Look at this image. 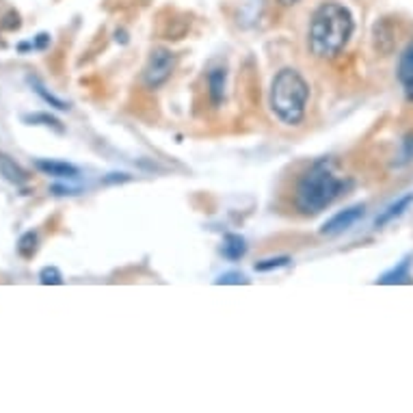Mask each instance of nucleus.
<instances>
[{"mask_svg":"<svg viewBox=\"0 0 413 413\" xmlns=\"http://www.w3.org/2000/svg\"><path fill=\"white\" fill-rule=\"evenodd\" d=\"M409 266H411V258H405L401 264L394 266L392 271L385 273L383 277L379 279V284H407V281L411 279Z\"/></svg>","mask_w":413,"mask_h":413,"instance_id":"nucleus-12","label":"nucleus"},{"mask_svg":"<svg viewBox=\"0 0 413 413\" xmlns=\"http://www.w3.org/2000/svg\"><path fill=\"white\" fill-rule=\"evenodd\" d=\"M411 201H413V192H409V195H405V197H401L396 203H392L388 210H385L381 216H377V227H383L385 223H390V221H394L396 216H401L409 205H411Z\"/></svg>","mask_w":413,"mask_h":413,"instance_id":"nucleus-11","label":"nucleus"},{"mask_svg":"<svg viewBox=\"0 0 413 413\" xmlns=\"http://www.w3.org/2000/svg\"><path fill=\"white\" fill-rule=\"evenodd\" d=\"M216 284H223V286H240V284H249V279H247L245 275L238 273V271H229V273H223L221 277L216 279Z\"/></svg>","mask_w":413,"mask_h":413,"instance_id":"nucleus-18","label":"nucleus"},{"mask_svg":"<svg viewBox=\"0 0 413 413\" xmlns=\"http://www.w3.org/2000/svg\"><path fill=\"white\" fill-rule=\"evenodd\" d=\"M355 20L340 3H325L316 9L310 24V50L318 59H334L353 37Z\"/></svg>","mask_w":413,"mask_h":413,"instance_id":"nucleus-1","label":"nucleus"},{"mask_svg":"<svg viewBox=\"0 0 413 413\" xmlns=\"http://www.w3.org/2000/svg\"><path fill=\"white\" fill-rule=\"evenodd\" d=\"M175 67V57L173 52L164 50V48H156L154 52L149 54L145 72H143V80L149 89H158L160 85L169 80V76L173 74Z\"/></svg>","mask_w":413,"mask_h":413,"instance_id":"nucleus-4","label":"nucleus"},{"mask_svg":"<svg viewBox=\"0 0 413 413\" xmlns=\"http://www.w3.org/2000/svg\"><path fill=\"white\" fill-rule=\"evenodd\" d=\"M39 284L44 286H61L63 284V275L57 266H46L39 271Z\"/></svg>","mask_w":413,"mask_h":413,"instance_id":"nucleus-16","label":"nucleus"},{"mask_svg":"<svg viewBox=\"0 0 413 413\" xmlns=\"http://www.w3.org/2000/svg\"><path fill=\"white\" fill-rule=\"evenodd\" d=\"M364 214H366V208L360 203V205H353V208H347V210H342V212H338V214H334L329 221L323 225V234H327V236H334V234H342V231H347V229H351L360 218H364Z\"/></svg>","mask_w":413,"mask_h":413,"instance_id":"nucleus-5","label":"nucleus"},{"mask_svg":"<svg viewBox=\"0 0 413 413\" xmlns=\"http://www.w3.org/2000/svg\"><path fill=\"white\" fill-rule=\"evenodd\" d=\"M35 167L50 177H59V180H76L78 177V167L70 162H63V160H50V158H37L35 160Z\"/></svg>","mask_w":413,"mask_h":413,"instance_id":"nucleus-6","label":"nucleus"},{"mask_svg":"<svg viewBox=\"0 0 413 413\" xmlns=\"http://www.w3.org/2000/svg\"><path fill=\"white\" fill-rule=\"evenodd\" d=\"M279 3H281L284 7H290V5H297L299 0H279Z\"/></svg>","mask_w":413,"mask_h":413,"instance_id":"nucleus-19","label":"nucleus"},{"mask_svg":"<svg viewBox=\"0 0 413 413\" xmlns=\"http://www.w3.org/2000/svg\"><path fill=\"white\" fill-rule=\"evenodd\" d=\"M0 175H3L5 180L13 186H24L31 180V175L26 173V169L22 167V164H18L11 156L3 154V151H0Z\"/></svg>","mask_w":413,"mask_h":413,"instance_id":"nucleus-7","label":"nucleus"},{"mask_svg":"<svg viewBox=\"0 0 413 413\" xmlns=\"http://www.w3.org/2000/svg\"><path fill=\"white\" fill-rule=\"evenodd\" d=\"M26 123H31V126H46V128H54L57 132H63V126L57 117H52L48 113H33V115H24L22 117Z\"/></svg>","mask_w":413,"mask_h":413,"instance_id":"nucleus-14","label":"nucleus"},{"mask_svg":"<svg viewBox=\"0 0 413 413\" xmlns=\"http://www.w3.org/2000/svg\"><path fill=\"white\" fill-rule=\"evenodd\" d=\"M31 85L35 87V91L41 95V98H44L50 106H54V108H57V111H67V108H70V104H67V102H63V100H59L57 98V95H52L50 91H46V87L44 85H41V82L37 80V78H31Z\"/></svg>","mask_w":413,"mask_h":413,"instance_id":"nucleus-15","label":"nucleus"},{"mask_svg":"<svg viewBox=\"0 0 413 413\" xmlns=\"http://www.w3.org/2000/svg\"><path fill=\"white\" fill-rule=\"evenodd\" d=\"M221 253H223L227 260H240V258L247 253L245 238H242V236H238V234H227V236L223 238Z\"/></svg>","mask_w":413,"mask_h":413,"instance_id":"nucleus-10","label":"nucleus"},{"mask_svg":"<svg viewBox=\"0 0 413 413\" xmlns=\"http://www.w3.org/2000/svg\"><path fill=\"white\" fill-rule=\"evenodd\" d=\"M290 262V258L288 255H279V258H271V260H262V262L255 264V271H273V268H281Z\"/></svg>","mask_w":413,"mask_h":413,"instance_id":"nucleus-17","label":"nucleus"},{"mask_svg":"<svg viewBox=\"0 0 413 413\" xmlns=\"http://www.w3.org/2000/svg\"><path fill=\"white\" fill-rule=\"evenodd\" d=\"M310 100V85L297 70L284 67L271 85V108L286 126H299L305 117Z\"/></svg>","mask_w":413,"mask_h":413,"instance_id":"nucleus-3","label":"nucleus"},{"mask_svg":"<svg viewBox=\"0 0 413 413\" xmlns=\"http://www.w3.org/2000/svg\"><path fill=\"white\" fill-rule=\"evenodd\" d=\"M37 245H39V236L37 231H26L20 236L18 240V253L26 260H31L37 251Z\"/></svg>","mask_w":413,"mask_h":413,"instance_id":"nucleus-13","label":"nucleus"},{"mask_svg":"<svg viewBox=\"0 0 413 413\" xmlns=\"http://www.w3.org/2000/svg\"><path fill=\"white\" fill-rule=\"evenodd\" d=\"M208 89H210L212 104L218 106L223 102V95H225V70L216 67V70H212L208 74Z\"/></svg>","mask_w":413,"mask_h":413,"instance_id":"nucleus-9","label":"nucleus"},{"mask_svg":"<svg viewBox=\"0 0 413 413\" xmlns=\"http://www.w3.org/2000/svg\"><path fill=\"white\" fill-rule=\"evenodd\" d=\"M344 180L334 173L327 160L314 162L312 167L301 175L295 192V203L301 214H318L327 205H331L344 190Z\"/></svg>","mask_w":413,"mask_h":413,"instance_id":"nucleus-2","label":"nucleus"},{"mask_svg":"<svg viewBox=\"0 0 413 413\" xmlns=\"http://www.w3.org/2000/svg\"><path fill=\"white\" fill-rule=\"evenodd\" d=\"M398 80H401L407 100L413 102V44H409L407 50L401 54V63H398Z\"/></svg>","mask_w":413,"mask_h":413,"instance_id":"nucleus-8","label":"nucleus"}]
</instances>
